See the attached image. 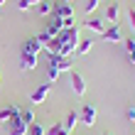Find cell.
<instances>
[{
	"mask_svg": "<svg viewBox=\"0 0 135 135\" xmlns=\"http://www.w3.org/2000/svg\"><path fill=\"white\" fill-rule=\"evenodd\" d=\"M44 130H47V128H44V125H39L37 120H35L32 125H27V135H44Z\"/></svg>",
	"mask_w": 135,
	"mask_h": 135,
	"instance_id": "21",
	"label": "cell"
},
{
	"mask_svg": "<svg viewBox=\"0 0 135 135\" xmlns=\"http://www.w3.org/2000/svg\"><path fill=\"white\" fill-rule=\"evenodd\" d=\"M125 52H128L130 64H135V39H128V42H125Z\"/></svg>",
	"mask_w": 135,
	"mask_h": 135,
	"instance_id": "22",
	"label": "cell"
},
{
	"mask_svg": "<svg viewBox=\"0 0 135 135\" xmlns=\"http://www.w3.org/2000/svg\"><path fill=\"white\" fill-rule=\"evenodd\" d=\"M125 118H128V120H135V108H133V106L125 110Z\"/></svg>",
	"mask_w": 135,
	"mask_h": 135,
	"instance_id": "27",
	"label": "cell"
},
{
	"mask_svg": "<svg viewBox=\"0 0 135 135\" xmlns=\"http://www.w3.org/2000/svg\"><path fill=\"white\" fill-rule=\"evenodd\" d=\"M57 39L61 42V57H71V54L76 52V44H79V39H81V35H79V27H64L61 32L57 35Z\"/></svg>",
	"mask_w": 135,
	"mask_h": 135,
	"instance_id": "2",
	"label": "cell"
},
{
	"mask_svg": "<svg viewBox=\"0 0 135 135\" xmlns=\"http://www.w3.org/2000/svg\"><path fill=\"white\" fill-rule=\"evenodd\" d=\"M20 118H22V123H25V125H32V123H35V110H32V108L20 110Z\"/></svg>",
	"mask_w": 135,
	"mask_h": 135,
	"instance_id": "19",
	"label": "cell"
},
{
	"mask_svg": "<svg viewBox=\"0 0 135 135\" xmlns=\"http://www.w3.org/2000/svg\"><path fill=\"white\" fill-rule=\"evenodd\" d=\"M37 3H42V0H20L17 7H20V10H30V7H35Z\"/></svg>",
	"mask_w": 135,
	"mask_h": 135,
	"instance_id": "24",
	"label": "cell"
},
{
	"mask_svg": "<svg viewBox=\"0 0 135 135\" xmlns=\"http://www.w3.org/2000/svg\"><path fill=\"white\" fill-rule=\"evenodd\" d=\"M98 5H101V0H86V7H84V10H86V17H89L91 12H96Z\"/></svg>",
	"mask_w": 135,
	"mask_h": 135,
	"instance_id": "23",
	"label": "cell"
},
{
	"mask_svg": "<svg viewBox=\"0 0 135 135\" xmlns=\"http://www.w3.org/2000/svg\"><path fill=\"white\" fill-rule=\"evenodd\" d=\"M106 135H108V133H106Z\"/></svg>",
	"mask_w": 135,
	"mask_h": 135,
	"instance_id": "30",
	"label": "cell"
},
{
	"mask_svg": "<svg viewBox=\"0 0 135 135\" xmlns=\"http://www.w3.org/2000/svg\"><path fill=\"white\" fill-rule=\"evenodd\" d=\"M44 135H66V130H64L61 123H57V125H49V128L44 130Z\"/></svg>",
	"mask_w": 135,
	"mask_h": 135,
	"instance_id": "20",
	"label": "cell"
},
{
	"mask_svg": "<svg viewBox=\"0 0 135 135\" xmlns=\"http://www.w3.org/2000/svg\"><path fill=\"white\" fill-rule=\"evenodd\" d=\"M61 125H64L66 135H71V133H74V128L79 125V110H69V113H66V120L61 123Z\"/></svg>",
	"mask_w": 135,
	"mask_h": 135,
	"instance_id": "12",
	"label": "cell"
},
{
	"mask_svg": "<svg viewBox=\"0 0 135 135\" xmlns=\"http://www.w3.org/2000/svg\"><path fill=\"white\" fill-rule=\"evenodd\" d=\"M5 3H7V0H0V5H5Z\"/></svg>",
	"mask_w": 135,
	"mask_h": 135,
	"instance_id": "28",
	"label": "cell"
},
{
	"mask_svg": "<svg viewBox=\"0 0 135 135\" xmlns=\"http://www.w3.org/2000/svg\"><path fill=\"white\" fill-rule=\"evenodd\" d=\"M86 27H89L93 35H103V30H106V20H103V17H86Z\"/></svg>",
	"mask_w": 135,
	"mask_h": 135,
	"instance_id": "11",
	"label": "cell"
},
{
	"mask_svg": "<svg viewBox=\"0 0 135 135\" xmlns=\"http://www.w3.org/2000/svg\"><path fill=\"white\" fill-rule=\"evenodd\" d=\"M69 79H71V91H74L76 96H84V93H86V81H84V76L79 74L76 69H71V71H69Z\"/></svg>",
	"mask_w": 135,
	"mask_h": 135,
	"instance_id": "4",
	"label": "cell"
},
{
	"mask_svg": "<svg viewBox=\"0 0 135 135\" xmlns=\"http://www.w3.org/2000/svg\"><path fill=\"white\" fill-rule=\"evenodd\" d=\"M79 123L81 125H91L96 123V106H91V103H86V106H81V110H79Z\"/></svg>",
	"mask_w": 135,
	"mask_h": 135,
	"instance_id": "3",
	"label": "cell"
},
{
	"mask_svg": "<svg viewBox=\"0 0 135 135\" xmlns=\"http://www.w3.org/2000/svg\"><path fill=\"white\" fill-rule=\"evenodd\" d=\"M74 69V59L71 57H61V54H47V81H57L61 71H71Z\"/></svg>",
	"mask_w": 135,
	"mask_h": 135,
	"instance_id": "1",
	"label": "cell"
},
{
	"mask_svg": "<svg viewBox=\"0 0 135 135\" xmlns=\"http://www.w3.org/2000/svg\"><path fill=\"white\" fill-rule=\"evenodd\" d=\"M106 20L110 22V25H118V20H120V5L118 3H110L106 7Z\"/></svg>",
	"mask_w": 135,
	"mask_h": 135,
	"instance_id": "13",
	"label": "cell"
},
{
	"mask_svg": "<svg viewBox=\"0 0 135 135\" xmlns=\"http://www.w3.org/2000/svg\"><path fill=\"white\" fill-rule=\"evenodd\" d=\"M64 3H74V0H64Z\"/></svg>",
	"mask_w": 135,
	"mask_h": 135,
	"instance_id": "29",
	"label": "cell"
},
{
	"mask_svg": "<svg viewBox=\"0 0 135 135\" xmlns=\"http://www.w3.org/2000/svg\"><path fill=\"white\" fill-rule=\"evenodd\" d=\"M61 30H64V20H61V17H57V15H49V22H47L44 32L49 35V37H57Z\"/></svg>",
	"mask_w": 135,
	"mask_h": 135,
	"instance_id": "8",
	"label": "cell"
},
{
	"mask_svg": "<svg viewBox=\"0 0 135 135\" xmlns=\"http://www.w3.org/2000/svg\"><path fill=\"white\" fill-rule=\"evenodd\" d=\"M91 47H93V39H79V44H76V52L79 57H84V54H89L91 52Z\"/></svg>",
	"mask_w": 135,
	"mask_h": 135,
	"instance_id": "16",
	"label": "cell"
},
{
	"mask_svg": "<svg viewBox=\"0 0 135 135\" xmlns=\"http://www.w3.org/2000/svg\"><path fill=\"white\" fill-rule=\"evenodd\" d=\"M7 135H27V125L22 123L20 115L10 118V123H7Z\"/></svg>",
	"mask_w": 135,
	"mask_h": 135,
	"instance_id": "10",
	"label": "cell"
},
{
	"mask_svg": "<svg viewBox=\"0 0 135 135\" xmlns=\"http://www.w3.org/2000/svg\"><path fill=\"white\" fill-rule=\"evenodd\" d=\"M35 12H37V15H42V17L52 15V5H49V0H42V3H37V5H35Z\"/></svg>",
	"mask_w": 135,
	"mask_h": 135,
	"instance_id": "18",
	"label": "cell"
},
{
	"mask_svg": "<svg viewBox=\"0 0 135 135\" xmlns=\"http://www.w3.org/2000/svg\"><path fill=\"white\" fill-rule=\"evenodd\" d=\"M44 52H47V54H59V52H61V42H59L57 37H52L49 42L44 44Z\"/></svg>",
	"mask_w": 135,
	"mask_h": 135,
	"instance_id": "17",
	"label": "cell"
},
{
	"mask_svg": "<svg viewBox=\"0 0 135 135\" xmlns=\"http://www.w3.org/2000/svg\"><path fill=\"white\" fill-rule=\"evenodd\" d=\"M20 115V108L17 106H7V108H0V125L3 123H10V118Z\"/></svg>",
	"mask_w": 135,
	"mask_h": 135,
	"instance_id": "14",
	"label": "cell"
},
{
	"mask_svg": "<svg viewBox=\"0 0 135 135\" xmlns=\"http://www.w3.org/2000/svg\"><path fill=\"white\" fill-rule=\"evenodd\" d=\"M52 15H57V17L61 20H66V17H74V5L71 3H57V5H52Z\"/></svg>",
	"mask_w": 135,
	"mask_h": 135,
	"instance_id": "7",
	"label": "cell"
},
{
	"mask_svg": "<svg viewBox=\"0 0 135 135\" xmlns=\"http://www.w3.org/2000/svg\"><path fill=\"white\" fill-rule=\"evenodd\" d=\"M101 37L106 39V42H113V44H120V42H123V32H120V27H118V25H110V27H106Z\"/></svg>",
	"mask_w": 135,
	"mask_h": 135,
	"instance_id": "9",
	"label": "cell"
},
{
	"mask_svg": "<svg viewBox=\"0 0 135 135\" xmlns=\"http://www.w3.org/2000/svg\"><path fill=\"white\" fill-rule=\"evenodd\" d=\"M128 22H130V30L135 32V7H128Z\"/></svg>",
	"mask_w": 135,
	"mask_h": 135,
	"instance_id": "25",
	"label": "cell"
},
{
	"mask_svg": "<svg viewBox=\"0 0 135 135\" xmlns=\"http://www.w3.org/2000/svg\"><path fill=\"white\" fill-rule=\"evenodd\" d=\"M22 49H27V52H32V54H39V52H42V49H44V44H42V42H39V39H37V37H30V39H27V42H25V44H22Z\"/></svg>",
	"mask_w": 135,
	"mask_h": 135,
	"instance_id": "15",
	"label": "cell"
},
{
	"mask_svg": "<svg viewBox=\"0 0 135 135\" xmlns=\"http://www.w3.org/2000/svg\"><path fill=\"white\" fill-rule=\"evenodd\" d=\"M37 66V54L27 52V49H20V69L22 71H32Z\"/></svg>",
	"mask_w": 135,
	"mask_h": 135,
	"instance_id": "6",
	"label": "cell"
},
{
	"mask_svg": "<svg viewBox=\"0 0 135 135\" xmlns=\"http://www.w3.org/2000/svg\"><path fill=\"white\" fill-rule=\"evenodd\" d=\"M35 37H37V39H39V42H42V44H47V42H49V39H52L49 35L44 32V30H42V32H39V35H35Z\"/></svg>",
	"mask_w": 135,
	"mask_h": 135,
	"instance_id": "26",
	"label": "cell"
},
{
	"mask_svg": "<svg viewBox=\"0 0 135 135\" xmlns=\"http://www.w3.org/2000/svg\"><path fill=\"white\" fill-rule=\"evenodd\" d=\"M49 89H52V86H49V81H47V84H42V86H37V89L30 93V101H32L35 106H42V103L47 101V96H49Z\"/></svg>",
	"mask_w": 135,
	"mask_h": 135,
	"instance_id": "5",
	"label": "cell"
}]
</instances>
